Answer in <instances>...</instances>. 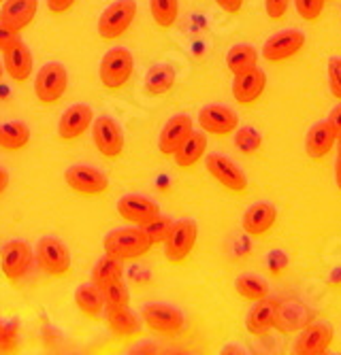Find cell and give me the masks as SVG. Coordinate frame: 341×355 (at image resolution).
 <instances>
[{
  "label": "cell",
  "instance_id": "obj_43",
  "mask_svg": "<svg viewBox=\"0 0 341 355\" xmlns=\"http://www.w3.org/2000/svg\"><path fill=\"white\" fill-rule=\"evenodd\" d=\"M218 7H222V11L226 13H239L243 7V0H215Z\"/></svg>",
  "mask_w": 341,
  "mask_h": 355
},
{
  "label": "cell",
  "instance_id": "obj_34",
  "mask_svg": "<svg viewBox=\"0 0 341 355\" xmlns=\"http://www.w3.org/2000/svg\"><path fill=\"white\" fill-rule=\"evenodd\" d=\"M171 225H173V219L160 213L158 217H153L149 223H145L143 230L149 236L151 245H160V243H165V239H167V234L171 230Z\"/></svg>",
  "mask_w": 341,
  "mask_h": 355
},
{
  "label": "cell",
  "instance_id": "obj_37",
  "mask_svg": "<svg viewBox=\"0 0 341 355\" xmlns=\"http://www.w3.org/2000/svg\"><path fill=\"white\" fill-rule=\"evenodd\" d=\"M328 85L337 101H341V58L333 55L328 60Z\"/></svg>",
  "mask_w": 341,
  "mask_h": 355
},
{
  "label": "cell",
  "instance_id": "obj_26",
  "mask_svg": "<svg viewBox=\"0 0 341 355\" xmlns=\"http://www.w3.org/2000/svg\"><path fill=\"white\" fill-rule=\"evenodd\" d=\"M175 69L171 64H156L151 67L145 75V92L149 96H163L167 92H171V87L175 85Z\"/></svg>",
  "mask_w": 341,
  "mask_h": 355
},
{
  "label": "cell",
  "instance_id": "obj_48",
  "mask_svg": "<svg viewBox=\"0 0 341 355\" xmlns=\"http://www.w3.org/2000/svg\"><path fill=\"white\" fill-rule=\"evenodd\" d=\"M337 141H339V149H341V137H339V139H337Z\"/></svg>",
  "mask_w": 341,
  "mask_h": 355
},
{
  "label": "cell",
  "instance_id": "obj_13",
  "mask_svg": "<svg viewBox=\"0 0 341 355\" xmlns=\"http://www.w3.org/2000/svg\"><path fill=\"white\" fill-rule=\"evenodd\" d=\"M331 343H333V326L320 321V324H309L301 330L292 351L297 355H322L328 351Z\"/></svg>",
  "mask_w": 341,
  "mask_h": 355
},
{
  "label": "cell",
  "instance_id": "obj_18",
  "mask_svg": "<svg viewBox=\"0 0 341 355\" xmlns=\"http://www.w3.org/2000/svg\"><path fill=\"white\" fill-rule=\"evenodd\" d=\"M92 119H94V111L88 105H71L65 113H62L60 121H58V135L65 141H75L79 139L88 128L92 125Z\"/></svg>",
  "mask_w": 341,
  "mask_h": 355
},
{
  "label": "cell",
  "instance_id": "obj_7",
  "mask_svg": "<svg viewBox=\"0 0 341 355\" xmlns=\"http://www.w3.org/2000/svg\"><path fill=\"white\" fill-rule=\"evenodd\" d=\"M143 321L145 326L156 332V334H165V336H173L177 334L183 324H185V317L183 313L173 306V304H165V302H149L141 309Z\"/></svg>",
  "mask_w": 341,
  "mask_h": 355
},
{
  "label": "cell",
  "instance_id": "obj_16",
  "mask_svg": "<svg viewBox=\"0 0 341 355\" xmlns=\"http://www.w3.org/2000/svg\"><path fill=\"white\" fill-rule=\"evenodd\" d=\"M267 87V75L263 69L254 67L243 73H237L233 79V96L239 105H252L256 103Z\"/></svg>",
  "mask_w": 341,
  "mask_h": 355
},
{
  "label": "cell",
  "instance_id": "obj_38",
  "mask_svg": "<svg viewBox=\"0 0 341 355\" xmlns=\"http://www.w3.org/2000/svg\"><path fill=\"white\" fill-rule=\"evenodd\" d=\"M17 345V324H0V351H11Z\"/></svg>",
  "mask_w": 341,
  "mask_h": 355
},
{
  "label": "cell",
  "instance_id": "obj_3",
  "mask_svg": "<svg viewBox=\"0 0 341 355\" xmlns=\"http://www.w3.org/2000/svg\"><path fill=\"white\" fill-rule=\"evenodd\" d=\"M69 87V71L60 62H47L35 77V94L43 105H53Z\"/></svg>",
  "mask_w": 341,
  "mask_h": 355
},
{
  "label": "cell",
  "instance_id": "obj_23",
  "mask_svg": "<svg viewBox=\"0 0 341 355\" xmlns=\"http://www.w3.org/2000/svg\"><path fill=\"white\" fill-rule=\"evenodd\" d=\"M277 221V209L271 202H254L243 213V230L250 236L267 234Z\"/></svg>",
  "mask_w": 341,
  "mask_h": 355
},
{
  "label": "cell",
  "instance_id": "obj_30",
  "mask_svg": "<svg viewBox=\"0 0 341 355\" xmlns=\"http://www.w3.org/2000/svg\"><path fill=\"white\" fill-rule=\"evenodd\" d=\"M124 277V264L122 260H117V257L113 255H103L101 260L94 264V268H92V283H97L101 289L117 279Z\"/></svg>",
  "mask_w": 341,
  "mask_h": 355
},
{
  "label": "cell",
  "instance_id": "obj_39",
  "mask_svg": "<svg viewBox=\"0 0 341 355\" xmlns=\"http://www.w3.org/2000/svg\"><path fill=\"white\" fill-rule=\"evenodd\" d=\"M290 0H265V9L271 19H282L288 11Z\"/></svg>",
  "mask_w": 341,
  "mask_h": 355
},
{
  "label": "cell",
  "instance_id": "obj_11",
  "mask_svg": "<svg viewBox=\"0 0 341 355\" xmlns=\"http://www.w3.org/2000/svg\"><path fill=\"white\" fill-rule=\"evenodd\" d=\"M305 45V35L297 28L280 30L273 37H269L263 45V58L269 62H284L297 55Z\"/></svg>",
  "mask_w": 341,
  "mask_h": 355
},
{
  "label": "cell",
  "instance_id": "obj_17",
  "mask_svg": "<svg viewBox=\"0 0 341 355\" xmlns=\"http://www.w3.org/2000/svg\"><path fill=\"white\" fill-rule=\"evenodd\" d=\"M192 130H194V123H192L190 115H185V113L173 115L163 125L160 137H158V149H160V153L173 155L177 151V147L192 135Z\"/></svg>",
  "mask_w": 341,
  "mask_h": 355
},
{
  "label": "cell",
  "instance_id": "obj_33",
  "mask_svg": "<svg viewBox=\"0 0 341 355\" xmlns=\"http://www.w3.org/2000/svg\"><path fill=\"white\" fill-rule=\"evenodd\" d=\"M103 296H105V306H128L131 302V292H128V285L124 283V279H117L105 285Z\"/></svg>",
  "mask_w": 341,
  "mask_h": 355
},
{
  "label": "cell",
  "instance_id": "obj_41",
  "mask_svg": "<svg viewBox=\"0 0 341 355\" xmlns=\"http://www.w3.org/2000/svg\"><path fill=\"white\" fill-rule=\"evenodd\" d=\"M75 5V0H47V7L51 13H67Z\"/></svg>",
  "mask_w": 341,
  "mask_h": 355
},
{
  "label": "cell",
  "instance_id": "obj_47",
  "mask_svg": "<svg viewBox=\"0 0 341 355\" xmlns=\"http://www.w3.org/2000/svg\"><path fill=\"white\" fill-rule=\"evenodd\" d=\"M3 73H5V67H3V64H0V77H3Z\"/></svg>",
  "mask_w": 341,
  "mask_h": 355
},
{
  "label": "cell",
  "instance_id": "obj_50",
  "mask_svg": "<svg viewBox=\"0 0 341 355\" xmlns=\"http://www.w3.org/2000/svg\"><path fill=\"white\" fill-rule=\"evenodd\" d=\"M0 324H3V321H0Z\"/></svg>",
  "mask_w": 341,
  "mask_h": 355
},
{
  "label": "cell",
  "instance_id": "obj_32",
  "mask_svg": "<svg viewBox=\"0 0 341 355\" xmlns=\"http://www.w3.org/2000/svg\"><path fill=\"white\" fill-rule=\"evenodd\" d=\"M149 13L160 28H171L179 15V0H149Z\"/></svg>",
  "mask_w": 341,
  "mask_h": 355
},
{
  "label": "cell",
  "instance_id": "obj_20",
  "mask_svg": "<svg viewBox=\"0 0 341 355\" xmlns=\"http://www.w3.org/2000/svg\"><path fill=\"white\" fill-rule=\"evenodd\" d=\"M277 313H280V302L273 300V298H263L256 300L254 306L247 311L245 315V328L250 334L254 336H263L267 334L277 321Z\"/></svg>",
  "mask_w": 341,
  "mask_h": 355
},
{
  "label": "cell",
  "instance_id": "obj_36",
  "mask_svg": "<svg viewBox=\"0 0 341 355\" xmlns=\"http://www.w3.org/2000/svg\"><path fill=\"white\" fill-rule=\"evenodd\" d=\"M324 3L326 0H294V7L305 21H316L322 15Z\"/></svg>",
  "mask_w": 341,
  "mask_h": 355
},
{
  "label": "cell",
  "instance_id": "obj_28",
  "mask_svg": "<svg viewBox=\"0 0 341 355\" xmlns=\"http://www.w3.org/2000/svg\"><path fill=\"white\" fill-rule=\"evenodd\" d=\"M30 141V128L24 121H5L0 123V147L7 151L24 149Z\"/></svg>",
  "mask_w": 341,
  "mask_h": 355
},
{
  "label": "cell",
  "instance_id": "obj_8",
  "mask_svg": "<svg viewBox=\"0 0 341 355\" xmlns=\"http://www.w3.org/2000/svg\"><path fill=\"white\" fill-rule=\"evenodd\" d=\"M35 262V251L26 241H9L0 247V268L9 281H19Z\"/></svg>",
  "mask_w": 341,
  "mask_h": 355
},
{
  "label": "cell",
  "instance_id": "obj_24",
  "mask_svg": "<svg viewBox=\"0 0 341 355\" xmlns=\"http://www.w3.org/2000/svg\"><path fill=\"white\" fill-rule=\"evenodd\" d=\"M205 149H207V139H205V132H194L185 139L177 151L173 153L175 157V164L181 166V168H188V166H194L199 159L205 155Z\"/></svg>",
  "mask_w": 341,
  "mask_h": 355
},
{
  "label": "cell",
  "instance_id": "obj_42",
  "mask_svg": "<svg viewBox=\"0 0 341 355\" xmlns=\"http://www.w3.org/2000/svg\"><path fill=\"white\" fill-rule=\"evenodd\" d=\"M326 119H328V123L333 125V130H335V135H337V139H339V137H341V105L333 107Z\"/></svg>",
  "mask_w": 341,
  "mask_h": 355
},
{
  "label": "cell",
  "instance_id": "obj_1",
  "mask_svg": "<svg viewBox=\"0 0 341 355\" xmlns=\"http://www.w3.org/2000/svg\"><path fill=\"white\" fill-rule=\"evenodd\" d=\"M105 253L113 255L117 260H135V257L145 255L151 249V241L145 234L143 225L137 228H119L105 236Z\"/></svg>",
  "mask_w": 341,
  "mask_h": 355
},
{
  "label": "cell",
  "instance_id": "obj_27",
  "mask_svg": "<svg viewBox=\"0 0 341 355\" xmlns=\"http://www.w3.org/2000/svg\"><path fill=\"white\" fill-rule=\"evenodd\" d=\"M75 304L79 306L81 313H85L90 317H99L103 313V306H105L103 289L97 283H83V285H79L77 292H75Z\"/></svg>",
  "mask_w": 341,
  "mask_h": 355
},
{
  "label": "cell",
  "instance_id": "obj_14",
  "mask_svg": "<svg viewBox=\"0 0 341 355\" xmlns=\"http://www.w3.org/2000/svg\"><path fill=\"white\" fill-rule=\"evenodd\" d=\"M117 213L135 225H145L160 215V207L151 198L141 196V193H126L117 200Z\"/></svg>",
  "mask_w": 341,
  "mask_h": 355
},
{
  "label": "cell",
  "instance_id": "obj_9",
  "mask_svg": "<svg viewBox=\"0 0 341 355\" xmlns=\"http://www.w3.org/2000/svg\"><path fill=\"white\" fill-rule=\"evenodd\" d=\"M90 128H92V139H94L97 149L105 157H117L124 151V130L113 117L101 115L97 119H92Z\"/></svg>",
  "mask_w": 341,
  "mask_h": 355
},
{
  "label": "cell",
  "instance_id": "obj_19",
  "mask_svg": "<svg viewBox=\"0 0 341 355\" xmlns=\"http://www.w3.org/2000/svg\"><path fill=\"white\" fill-rule=\"evenodd\" d=\"M3 67L15 83H24L33 75V51L19 39L3 51Z\"/></svg>",
  "mask_w": 341,
  "mask_h": 355
},
{
  "label": "cell",
  "instance_id": "obj_6",
  "mask_svg": "<svg viewBox=\"0 0 341 355\" xmlns=\"http://www.w3.org/2000/svg\"><path fill=\"white\" fill-rule=\"evenodd\" d=\"M35 260L43 272L51 277H60V275H67L71 268V251L65 245V241H60L56 236H43L37 243Z\"/></svg>",
  "mask_w": 341,
  "mask_h": 355
},
{
  "label": "cell",
  "instance_id": "obj_49",
  "mask_svg": "<svg viewBox=\"0 0 341 355\" xmlns=\"http://www.w3.org/2000/svg\"><path fill=\"white\" fill-rule=\"evenodd\" d=\"M0 3H5V0H0Z\"/></svg>",
  "mask_w": 341,
  "mask_h": 355
},
{
  "label": "cell",
  "instance_id": "obj_2",
  "mask_svg": "<svg viewBox=\"0 0 341 355\" xmlns=\"http://www.w3.org/2000/svg\"><path fill=\"white\" fill-rule=\"evenodd\" d=\"M135 71V58L126 47H113L103 55V62L99 67L101 83L109 89H119L126 85Z\"/></svg>",
  "mask_w": 341,
  "mask_h": 355
},
{
  "label": "cell",
  "instance_id": "obj_5",
  "mask_svg": "<svg viewBox=\"0 0 341 355\" xmlns=\"http://www.w3.org/2000/svg\"><path fill=\"white\" fill-rule=\"evenodd\" d=\"M199 225L192 219H177L173 221L171 230L165 239V257L173 264L183 262L197 245Z\"/></svg>",
  "mask_w": 341,
  "mask_h": 355
},
{
  "label": "cell",
  "instance_id": "obj_4",
  "mask_svg": "<svg viewBox=\"0 0 341 355\" xmlns=\"http://www.w3.org/2000/svg\"><path fill=\"white\" fill-rule=\"evenodd\" d=\"M137 17L135 0H115L99 17V35L105 41H115L131 28Z\"/></svg>",
  "mask_w": 341,
  "mask_h": 355
},
{
  "label": "cell",
  "instance_id": "obj_25",
  "mask_svg": "<svg viewBox=\"0 0 341 355\" xmlns=\"http://www.w3.org/2000/svg\"><path fill=\"white\" fill-rule=\"evenodd\" d=\"M107 324L119 336H133L141 332V321L128 306H107Z\"/></svg>",
  "mask_w": 341,
  "mask_h": 355
},
{
  "label": "cell",
  "instance_id": "obj_12",
  "mask_svg": "<svg viewBox=\"0 0 341 355\" xmlns=\"http://www.w3.org/2000/svg\"><path fill=\"white\" fill-rule=\"evenodd\" d=\"M205 166L215 181L222 183L231 191H243L247 187V177H245L243 168L239 164H235L233 159L226 155L209 153L205 157Z\"/></svg>",
  "mask_w": 341,
  "mask_h": 355
},
{
  "label": "cell",
  "instance_id": "obj_46",
  "mask_svg": "<svg viewBox=\"0 0 341 355\" xmlns=\"http://www.w3.org/2000/svg\"><path fill=\"white\" fill-rule=\"evenodd\" d=\"M9 185V173L5 168H0V193H3Z\"/></svg>",
  "mask_w": 341,
  "mask_h": 355
},
{
  "label": "cell",
  "instance_id": "obj_35",
  "mask_svg": "<svg viewBox=\"0 0 341 355\" xmlns=\"http://www.w3.org/2000/svg\"><path fill=\"white\" fill-rule=\"evenodd\" d=\"M235 145L243 153H252L260 147V135L254 128H239V132L235 135Z\"/></svg>",
  "mask_w": 341,
  "mask_h": 355
},
{
  "label": "cell",
  "instance_id": "obj_44",
  "mask_svg": "<svg viewBox=\"0 0 341 355\" xmlns=\"http://www.w3.org/2000/svg\"><path fill=\"white\" fill-rule=\"evenodd\" d=\"M131 353H158V345L145 343V345H139L137 349H133Z\"/></svg>",
  "mask_w": 341,
  "mask_h": 355
},
{
  "label": "cell",
  "instance_id": "obj_31",
  "mask_svg": "<svg viewBox=\"0 0 341 355\" xmlns=\"http://www.w3.org/2000/svg\"><path fill=\"white\" fill-rule=\"evenodd\" d=\"M235 289L239 296H243L245 300H252V302L269 296V283L258 275H239L235 281Z\"/></svg>",
  "mask_w": 341,
  "mask_h": 355
},
{
  "label": "cell",
  "instance_id": "obj_22",
  "mask_svg": "<svg viewBox=\"0 0 341 355\" xmlns=\"http://www.w3.org/2000/svg\"><path fill=\"white\" fill-rule=\"evenodd\" d=\"M337 143V135L328 119L316 121L305 135V151L312 159H322Z\"/></svg>",
  "mask_w": 341,
  "mask_h": 355
},
{
  "label": "cell",
  "instance_id": "obj_45",
  "mask_svg": "<svg viewBox=\"0 0 341 355\" xmlns=\"http://www.w3.org/2000/svg\"><path fill=\"white\" fill-rule=\"evenodd\" d=\"M335 181H337V187L341 189V149L337 153V162H335Z\"/></svg>",
  "mask_w": 341,
  "mask_h": 355
},
{
  "label": "cell",
  "instance_id": "obj_15",
  "mask_svg": "<svg viewBox=\"0 0 341 355\" xmlns=\"http://www.w3.org/2000/svg\"><path fill=\"white\" fill-rule=\"evenodd\" d=\"M199 123L203 128V132L224 137V135H231L239 125V117L233 109L224 105H207L199 113Z\"/></svg>",
  "mask_w": 341,
  "mask_h": 355
},
{
  "label": "cell",
  "instance_id": "obj_40",
  "mask_svg": "<svg viewBox=\"0 0 341 355\" xmlns=\"http://www.w3.org/2000/svg\"><path fill=\"white\" fill-rule=\"evenodd\" d=\"M15 41H19V32H13L11 28H7L3 21H0V51L9 49Z\"/></svg>",
  "mask_w": 341,
  "mask_h": 355
},
{
  "label": "cell",
  "instance_id": "obj_21",
  "mask_svg": "<svg viewBox=\"0 0 341 355\" xmlns=\"http://www.w3.org/2000/svg\"><path fill=\"white\" fill-rule=\"evenodd\" d=\"M39 9V0H5L0 9V21L13 32H22L33 24Z\"/></svg>",
  "mask_w": 341,
  "mask_h": 355
},
{
  "label": "cell",
  "instance_id": "obj_29",
  "mask_svg": "<svg viewBox=\"0 0 341 355\" xmlns=\"http://www.w3.org/2000/svg\"><path fill=\"white\" fill-rule=\"evenodd\" d=\"M226 67L233 75L243 73L247 69L258 67V51L256 47L241 43V45H233L226 53Z\"/></svg>",
  "mask_w": 341,
  "mask_h": 355
},
{
  "label": "cell",
  "instance_id": "obj_10",
  "mask_svg": "<svg viewBox=\"0 0 341 355\" xmlns=\"http://www.w3.org/2000/svg\"><path fill=\"white\" fill-rule=\"evenodd\" d=\"M65 181L71 189L77 193H85V196H99V193L107 191L109 179L103 171L90 164H73L65 173Z\"/></svg>",
  "mask_w": 341,
  "mask_h": 355
}]
</instances>
